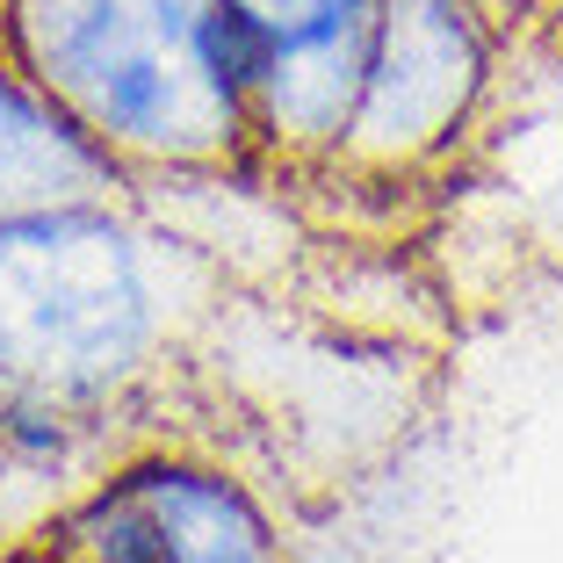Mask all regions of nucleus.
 <instances>
[{
  "label": "nucleus",
  "instance_id": "1",
  "mask_svg": "<svg viewBox=\"0 0 563 563\" xmlns=\"http://www.w3.org/2000/svg\"><path fill=\"white\" fill-rule=\"evenodd\" d=\"M210 0H15L22 66L87 137L210 159L253 131L210 66Z\"/></svg>",
  "mask_w": 563,
  "mask_h": 563
},
{
  "label": "nucleus",
  "instance_id": "2",
  "mask_svg": "<svg viewBox=\"0 0 563 563\" xmlns=\"http://www.w3.org/2000/svg\"><path fill=\"white\" fill-rule=\"evenodd\" d=\"M159 303L145 261L87 210L0 224V412L73 405L152 347Z\"/></svg>",
  "mask_w": 563,
  "mask_h": 563
},
{
  "label": "nucleus",
  "instance_id": "3",
  "mask_svg": "<svg viewBox=\"0 0 563 563\" xmlns=\"http://www.w3.org/2000/svg\"><path fill=\"white\" fill-rule=\"evenodd\" d=\"M51 556L66 563H275L267 514L224 470L152 455L95 492L58 520Z\"/></svg>",
  "mask_w": 563,
  "mask_h": 563
},
{
  "label": "nucleus",
  "instance_id": "4",
  "mask_svg": "<svg viewBox=\"0 0 563 563\" xmlns=\"http://www.w3.org/2000/svg\"><path fill=\"white\" fill-rule=\"evenodd\" d=\"M484 73H492V44H484L470 0H383L347 145L390 166L441 152L470 123Z\"/></svg>",
  "mask_w": 563,
  "mask_h": 563
},
{
  "label": "nucleus",
  "instance_id": "5",
  "mask_svg": "<svg viewBox=\"0 0 563 563\" xmlns=\"http://www.w3.org/2000/svg\"><path fill=\"white\" fill-rule=\"evenodd\" d=\"M267 22L275 66L253 95V131L275 145H347L383 0H239Z\"/></svg>",
  "mask_w": 563,
  "mask_h": 563
},
{
  "label": "nucleus",
  "instance_id": "6",
  "mask_svg": "<svg viewBox=\"0 0 563 563\" xmlns=\"http://www.w3.org/2000/svg\"><path fill=\"white\" fill-rule=\"evenodd\" d=\"M109 181V145L44 95L0 73V224L36 210H80Z\"/></svg>",
  "mask_w": 563,
  "mask_h": 563
},
{
  "label": "nucleus",
  "instance_id": "7",
  "mask_svg": "<svg viewBox=\"0 0 563 563\" xmlns=\"http://www.w3.org/2000/svg\"><path fill=\"white\" fill-rule=\"evenodd\" d=\"M506 166H514L520 196L563 232V87L506 131Z\"/></svg>",
  "mask_w": 563,
  "mask_h": 563
},
{
  "label": "nucleus",
  "instance_id": "8",
  "mask_svg": "<svg viewBox=\"0 0 563 563\" xmlns=\"http://www.w3.org/2000/svg\"><path fill=\"white\" fill-rule=\"evenodd\" d=\"M44 563H66V556H44Z\"/></svg>",
  "mask_w": 563,
  "mask_h": 563
}]
</instances>
